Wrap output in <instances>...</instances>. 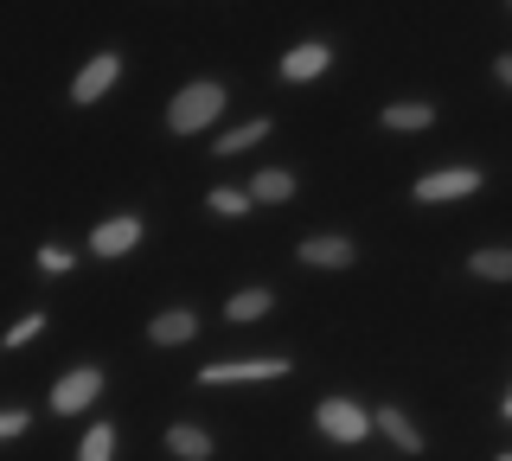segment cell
Returning <instances> with one entry per match:
<instances>
[{
    "instance_id": "cell-1",
    "label": "cell",
    "mask_w": 512,
    "mask_h": 461,
    "mask_svg": "<svg viewBox=\"0 0 512 461\" xmlns=\"http://www.w3.org/2000/svg\"><path fill=\"white\" fill-rule=\"evenodd\" d=\"M218 109H224V84L218 77H199V84H186L180 97L167 103V129L173 135H199V129L218 122Z\"/></svg>"
},
{
    "instance_id": "cell-2",
    "label": "cell",
    "mask_w": 512,
    "mask_h": 461,
    "mask_svg": "<svg viewBox=\"0 0 512 461\" xmlns=\"http://www.w3.org/2000/svg\"><path fill=\"white\" fill-rule=\"evenodd\" d=\"M314 423H320V436H327V442H365L378 429V417H372V410H359L352 397H327V404L314 410Z\"/></svg>"
},
{
    "instance_id": "cell-3",
    "label": "cell",
    "mask_w": 512,
    "mask_h": 461,
    "mask_svg": "<svg viewBox=\"0 0 512 461\" xmlns=\"http://www.w3.org/2000/svg\"><path fill=\"white\" fill-rule=\"evenodd\" d=\"M96 397H103V365H77V372H64L52 385V417H77Z\"/></svg>"
},
{
    "instance_id": "cell-4",
    "label": "cell",
    "mask_w": 512,
    "mask_h": 461,
    "mask_svg": "<svg viewBox=\"0 0 512 461\" xmlns=\"http://www.w3.org/2000/svg\"><path fill=\"white\" fill-rule=\"evenodd\" d=\"M263 378H288V359H231V365H205L199 385H263Z\"/></svg>"
},
{
    "instance_id": "cell-5",
    "label": "cell",
    "mask_w": 512,
    "mask_h": 461,
    "mask_svg": "<svg viewBox=\"0 0 512 461\" xmlns=\"http://www.w3.org/2000/svg\"><path fill=\"white\" fill-rule=\"evenodd\" d=\"M468 193H480L474 167H442V173H429V180H416V199L423 205H448V199H468Z\"/></svg>"
},
{
    "instance_id": "cell-6",
    "label": "cell",
    "mask_w": 512,
    "mask_h": 461,
    "mask_svg": "<svg viewBox=\"0 0 512 461\" xmlns=\"http://www.w3.org/2000/svg\"><path fill=\"white\" fill-rule=\"evenodd\" d=\"M308 269H346L352 263V237L346 231H314V237H301V250H295Z\"/></svg>"
},
{
    "instance_id": "cell-7",
    "label": "cell",
    "mask_w": 512,
    "mask_h": 461,
    "mask_svg": "<svg viewBox=\"0 0 512 461\" xmlns=\"http://www.w3.org/2000/svg\"><path fill=\"white\" fill-rule=\"evenodd\" d=\"M135 244H141V218H135V212L103 218V225L90 231V250H96V257H128Z\"/></svg>"
},
{
    "instance_id": "cell-8",
    "label": "cell",
    "mask_w": 512,
    "mask_h": 461,
    "mask_svg": "<svg viewBox=\"0 0 512 461\" xmlns=\"http://www.w3.org/2000/svg\"><path fill=\"white\" fill-rule=\"evenodd\" d=\"M116 77H122V58H116V52H96L90 65L77 71V84H71V103H96L109 84H116Z\"/></svg>"
},
{
    "instance_id": "cell-9",
    "label": "cell",
    "mask_w": 512,
    "mask_h": 461,
    "mask_svg": "<svg viewBox=\"0 0 512 461\" xmlns=\"http://www.w3.org/2000/svg\"><path fill=\"white\" fill-rule=\"evenodd\" d=\"M333 65V45H320V39H308V45H295V52L282 58V84H314L320 71Z\"/></svg>"
},
{
    "instance_id": "cell-10",
    "label": "cell",
    "mask_w": 512,
    "mask_h": 461,
    "mask_svg": "<svg viewBox=\"0 0 512 461\" xmlns=\"http://www.w3.org/2000/svg\"><path fill=\"white\" fill-rule=\"evenodd\" d=\"M192 333H199V314H192V308H167V314H154L148 340H154V346H186Z\"/></svg>"
},
{
    "instance_id": "cell-11",
    "label": "cell",
    "mask_w": 512,
    "mask_h": 461,
    "mask_svg": "<svg viewBox=\"0 0 512 461\" xmlns=\"http://www.w3.org/2000/svg\"><path fill=\"white\" fill-rule=\"evenodd\" d=\"M250 199L256 205H282V199H295V173H288V167H263V173H250Z\"/></svg>"
},
{
    "instance_id": "cell-12",
    "label": "cell",
    "mask_w": 512,
    "mask_h": 461,
    "mask_svg": "<svg viewBox=\"0 0 512 461\" xmlns=\"http://www.w3.org/2000/svg\"><path fill=\"white\" fill-rule=\"evenodd\" d=\"M384 129L391 135H423V129H436V109L429 103H391L384 109Z\"/></svg>"
},
{
    "instance_id": "cell-13",
    "label": "cell",
    "mask_w": 512,
    "mask_h": 461,
    "mask_svg": "<svg viewBox=\"0 0 512 461\" xmlns=\"http://www.w3.org/2000/svg\"><path fill=\"white\" fill-rule=\"evenodd\" d=\"M167 449L180 455V461H205V455H212V436H205L199 423H173L167 429Z\"/></svg>"
},
{
    "instance_id": "cell-14",
    "label": "cell",
    "mask_w": 512,
    "mask_h": 461,
    "mask_svg": "<svg viewBox=\"0 0 512 461\" xmlns=\"http://www.w3.org/2000/svg\"><path fill=\"white\" fill-rule=\"evenodd\" d=\"M372 417H378V429H384V436H391L404 455H416V449H423V436L410 429V417H404V410H391V404H384V410H372Z\"/></svg>"
},
{
    "instance_id": "cell-15",
    "label": "cell",
    "mask_w": 512,
    "mask_h": 461,
    "mask_svg": "<svg viewBox=\"0 0 512 461\" xmlns=\"http://www.w3.org/2000/svg\"><path fill=\"white\" fill-rule=\"evenodd\" d=\"M468 269H474L480 282H512V250H474Z\"/></svg>"
},
{
    "instance_id": "cell-16",
    "label": "cell",
    "mask_w": 512,
    "mask_h": 461,
    "mask_svg": "<svg viewBox=\"0 0 512 461\" xmlns=\"http://www.w3.org/2000/svg\"><path fill=\"white\" fill-rule=\"evenodd\" d=\"M269 308H276V295H269V289H244V295H231V308H224V314H231V321H263Z\"/></svg>"
},
{
    "instance_id": "cell-17",
    "label": "cell",
    "mask_w": 512,
    "mask_h": 461,
    "mask_svg": "<svg viewBox=\"0 0 512 461\" xmlns=\"http://www.w3.org/2000/svg\"><path fill=\"white\" fill-rule=\"evenodd\" d=\"M109 455H116V429H109V423L84 429V449H77V461H109Z\"/></svg>"
},
{
    "instance_id": "cell-18",
    "label": "cell",
    "mask_w": 512,
    "mask_h": 461,
    "mask_svg": "<svg viewBox=\"0 0 512 461\" xmlns=\"http://www.w3.org/2000/svg\"><path fill=\"white\" fill-rule=\"evenodd\" d=\"M205 205H212L218 218H237V212H244V205H256V199H250V186H212V199H205Z\"/></svg>"
},
{
    "instance_id": "cell-19",
    "label": "cell",
    "mask_w": 512,
    "mask_h": 461,
    "mask_svg": "<svg viewBox=\"0 0 512 461\" xmlns=\"http://www.w3.org/2000/svg\"><path fill=\"white\" fill-rule=\"evenodd\" d=\"M269 135V122L256 116V122H244V129H231V135H218V154H244V148H256V141Z\"/></svg>"
},
{
    "instance_id": "cell-20",
    "label": "cell",
    "mask_w": 512,
    "mask_h": 461,
    "mask_svg": "<svg viewBox=\"0 0 512 461\" xmlns=\"http://www.w3.org/2000/svg\"><path fill=\"white\" fill-rule=\"evenodd\" d=\"M39 333H45V314H26V321L13 327V333H0V340H7V353H20L26 340H39Z\"/></svg>"
},
{
    "instance_id": "cell-21",
    "label": "cell",
    "mask_w": 512,
    "mask_h": 461,
    "mask_svg": "<svg viewBox=\"0 0 512 461\" xmlns=\"http://www.w3.org/2000/svg\"><path fill=\"white\" fill-rule=\"evenodd\" d=\"M71 263H77V257H71L64 244H45V250H39V269H45V276H71Z\"/></svg>"
},
{
    "instance_id": "cell-22",
    "label": "cell",
    "mask_w": 512,
    "mask_h": 461,
    "mask_svg": "<svg viewBox=\"0 0 512 461\" xmlns=\"http://www.w3.org/2000/svg\"><path fill=\"white\" fill-rule=\"evenodd\" d=\"M13 436H26V410H7V417H0V442H13Z\"/></svg>"
},
{
    "instance_id": "cell-23",
    "label": "cell",
    "mask_w": 512,
    "mask_h": 461,
    "mask_svg": "<svg viewBox=\"0 0 512 461\" xmlns=\"http://www.w3.org/2000/svg\"><path fill=\"white\" fill-rule=\"evenodd\" d=\"M493 77H500V84H506V90H512V52H506V58H500V65H493Z\"/></svg>"
},
{
    "instance_id": "cell-24",
    "label": "cell",
    "mask_w": 512,
    "mask_h": 461,
    "mask_svg": "<svg viewBox=\"0 0 512 461\" xmlns=\"http://www.w3.org/2000/svg\"><path fill=\"white\" fill-rule=\"evenodd\" d=\"M506 423H512V397H506Z\"/></svg>"
},
{
    "instance_id": "cell-25",
    "label": "cell",
    "mask_w": 512,
    "mask_h": 461,
    "mask_svg": "<svg viewBox=\"0 0 512 461\" xmlns=\"http://www.w3.org/2000/svg\"><path fill=\"white\" fill-rule=\"evenodd\" d=\"M500 461H512V449H506V455H500Z\"/></svg>"
}]
</instances>
